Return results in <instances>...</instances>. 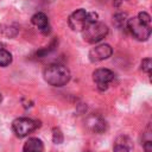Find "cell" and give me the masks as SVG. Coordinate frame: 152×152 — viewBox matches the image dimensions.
Wrapping results in <instances>:
<instances>
[{"mask_svg": "<svg viewBox=\"0 0 152 152\" xmlns=\"http://www.w3.org/2000/svg\"><path fill=\"white\" fill-rule=\"evenodd\" d=\"M44 78L49 84L53 87H62L69 82L70 71L64 65L52 64L44 70Z\"/></svg>", "mask_w": 152, "mask_h": 152, "instance_id": "obj_1", "label": "cell"}, {"mask_svg": "<svg viewBox=\"0 0 152 152\" xmlns=\"http://www.w3.org/2000/svg\"><path fill=\"white\" fill-rule=\"evenodd\" d=\"M108 34V27L101 21L88 24L82 28V36L88 43H97Z\"/></svg>", "mask_w": 152, "mask_h": 152, "instance_id": "obj_2", "label": "cell"}, {"mask_svg": "<svg viewBox=\"0 0 152 152\" xmlns=\"http://www.w3.org/2000/svg\"><path fill=\"white\" fill-rule=\"evenodd\" d=\"M127 27L138 40H147L151 36V26L142 24L137 17L127 19Z\"/></svg>", "mask_w": 152, "mask_h": 152, "instance_id": "obj_3", "label": "cell"}, {"mask_svg": "<svg viewBox=\"0 0 152 152\" xmlns=\"http://www.w3.org/2000/svg\"><path fill=\"white\" fill-rule=\"evenodd\" d=\"M40 126L39 121H36V120H32V119H28V118H19V119H15L12 124V128H13V132L23 138V137H26L27 134H30L31 132H33L34 129H37L38 127Z\"/></svg>", "mask_w": 152, "mask_h": 152, "instance_id": "obj_4", "label": "cell"}, {"mask_svg": "<svg viewBox=\"0 0 152 152\" xmlns=\"http://www.w3.org/2000/svg\"><path fill=\"white\" fill-rule=\"evenodd\" d=\"M93 80L96 82L99 89L106 90L108 88V83L114 80V74L109 69H97L93 72Z\"/></svg>", "mask_w": 152, "mask_h": 152, "instance_id": "obj_5", "label": "cell"}, {"mask_svg": "<svg viewBox=\"0 0 152 152\" xmlns=\"http://www.w3.org/2000/svg\"><path fill=\"white\" fill-rule=\"evenodd\" d=\"M113 53V49L110 48V45L108 44H101V45H97L95 48H93L90 51H89V59L91 62H100V61H103V59H107L112 56Z\"/></svg>", "mask_w": 152, "mask_h": 152, "instance_id": "obj_6", "label": "cell"}, {"mask_svg": "<svg viewBox=\"0 0 152 152\" xmlns=\"http://www.w3.org/2000/svg\"><path fill=\"white\" fill-rule=\"evenodd\" d=\"M86 17H87V12L83 8L76 10L68 20V24L70 26L71 30L74 31H82V28L86 25Z\"/></svg>", "mask_w": 152, "mask_h": 152, "instance_id": "obj_7", "label": "cell"}, {"mask_svg": "<svg viewBox=\"0 0 152 152\" xmlns=\"http://www.w3.org/2000/svg\"><path fill=\"white\" fill-rule=\"evenodd\" d=\"M31 21L33 25H36L43 33H48L50 31V26H49V20H48V17L42 13V12H38L36 13L32 18H31Z\"/></svg>", "mask_w": 152, "mask_h": 152, "instance_id": "obj_8", "label": "cell"}, {"mask_svg": "<svg viewBox=\"0 0 152 152\" xmlns=\"http://www.w3.org/2000/svg\"><path fill=\"white\" fill-rule=\"evenodd\" d=\"M24 152H43L44 151V145L40 139L38 138H30L23 147Z\"/></svg>", "mask_w": 152, "mask_h": 152, "instance_id": "obj_9", "label": "cell"}, {"mask_svg": "<svg viewBox=\"0 0 152 152\" xmlns=\"http://www.w3.org/2000/svg\"><path fill=\"white\" fill-rule=\"evenodd\" d=\"M89 128L95 133H102L106 131V121L102 120L100 116H91L88 119Z\"/></svg>", "mask_w": 152, "mask_h": 152, "instance_id": "obj_10", "label": "cell"}, {"mask_svg": "<svg viewBox=\"0 0 152 152\" xmlns=\"http://www.w3.org/2000/svg\"><path fill=\"white\" fill-rule=\"evenodd\" d=\"M11 63H12V55L5 49H0V66H7Z\"/></svg>", "mask_w": 152, "mask_h": 152, "instance_id": "obj_11", "label": "cell"}, {"mask_svg": "<svg viewBox=\"0 0 152 152\" xmlns=\"http://www.w3.org/2000/svg\"><path fill=\"white\" fill-rule=\"evenodd\" d=\"M56 44H57V40H52V42H51V44H50L49 46H46V48H44V49H42V50H39V51H37V52H36L37 57L42 58V57H45L46 55H49L51 51H53V50H55Z\"/></svg>", "mask_w": 152, "mask_h": 152, "instance_id": "obj_12", "label": "cell"}, {"mask_svg": "<svg viewBox=\"0 0 152 152\" xmlns=\"http://www.w3.org/2000/svg\"><path fill=\"white\" fill-rule=\"evenodd\" d=\"M125 23L127 24V14L126 13H118L114 15V24L118 27H122L125 25Z\"/></svg>", "mask_w": 152, "mask_h": 152, "instance_id": "obj_13", "label": "cell"}, {"mask_svg": "<svg viewBox=\"0 0 152 152\" xmlns=\"http://www.w3.org/2000/svg\"><path fill=\"white\" fill-rule=\"evenodd\" d=\"M63 133L59 128H53L52 131V140L55 144H62L63 142Z\"/></svg>", "mask_w": 152, "mask_h": 152, "instance_id": "obj_14", "label": "cell"}, {"mask_svg": "<svg viewBox=\"0 0 152 152\" xmlns=\"http://www.w3.org/2000/svg\"><path fill=\"white\" fill-rule=\"evenodd\" d=\"M129 148H131L129 144H122V142L116 141L114 145L113 152H129Z\"/></svg>", "mask_w": 152, "mask_h": 152, "instance_id": "obj_15", "label": "cell"}, {"mask_svg": "<svg viewBox=\"0 0 152 152\" xmlns=\"http://www.w3.org/2000/svg\"><path fill=\"white\" fill-rule=\"evenodd\" d=\"M141 69H142V71L150 74L151 70H152V59L151 58L142 59V62H141Z\"/></svg>", "mask_w": 152, "mask_h": 152, "instance_id": "obj_16", "label": "cell"}, {"mask_svg": "<svg viewBox=\"0 0 152 152\" xmlns=\"http://www.w3.org/2000/svg\"><path fill=\"white\" fill-rule=\"evenodd\" d=\"M137 18H138L142 24H145V25H150V26H151V17H150L148 13H146V12H140V13L138 14Z\"/></svg>", "mask_w": 152, "mask_h": 152, "instance_id": "obj_17", "label": "cell"}, {"mask_svg": "<svg viewBox=\"0 0 152 152\" xmlns=\"http://www.w3.org/2000/svg\"><path fill=\"white\" fill-rule=\"evenodd\" d=\"M95 21H99V14L96 12H90V13H87V17H86V25L88 24H93ZM84 25V26H86Z\"/></svg>", "mask_w": 152, "mask_h": 152, "instance_id": "obj_18", "label": "cell"}, {"mask_svg": "<svg viewBox=\"0 0 152 152\" xmlns=\"http://www.w3.org/2000/svg\"><path fill=\"white\" fill-rule=\"evenodd\" d=\"M144 150H145V152H152V141L151 140H147L144 142Z\"/></svg>", "mask_w": 152, "mask_h": 152, "instance_id": "obj_19", "label": "cell"}, {"mask_svg": "<svg viewBox=\"0 0 152 152\" xmlns=\"http://www.w3.org/2000/svg\"><path fill=\"white\" fill-rule=\"evenodd\" d=\"M1 101H2V96H1V94H0V103H1Z\"/></svg>", "mask_w": 152, "mask_h": 152, "instance_id": "obj_20", "label": "cell"}]
</instances>
